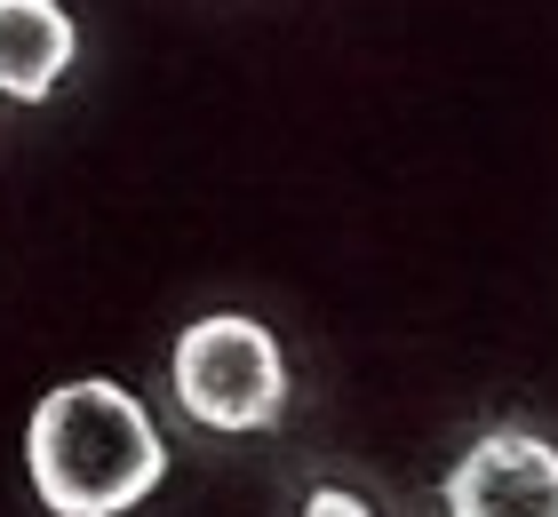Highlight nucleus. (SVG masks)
<instances>
[{
    "mask_svg": "<svg viewBox=\"0 0 558 517\" xmlns=\"http://www.w3.org/2000/svg\"><path fill=\"white\" fill-rule=\"evenodd\" d=\"M81 64V24L64 0H0V96L48 103Z\"/></svg>",
    "mask_w": 558,
    "mask_h": 517,
    "instance_id": "4",
    "label": "nucleus"
},
{
    "mask_svg": "<svg viewBox=\"0 0 558 517\" xmlns=\"http://www.w3.org/2000/svg\"><path fill=\"white\" fill-rule=\"evenodd\" d=\"M24 470H33L40 509H57V517H129L168 478V446L129 382L81 374V382H57L33 406Z\"/></svg>",
    "mask_w": 558,
    "mask_h": 517,
    "instance_id": "1",
    "label": "nucleus"
},
{
    "mask_svg": "<svg viewBox=\"0 0 558 517\" xmlns=\"http://www.w3.org/2000/svg\"><path fill=\"white\" fill-rule=\"evenodd\" d=\"M303 517H375L367 494H351V485H319L312 502H303Z\"/></svg>",
    "mask_w": 558,
    "mask_h": 517,
    "instance_id": "5",
    "label": "nucleus"
},
{
    "mask_svg": "<svg viewBox=\"0 0 558 517\" xmlns=\"http://www.w3.org/2000/svg\"><path fill=\"white\" fill-rule=\"evenodd\" d=\"M447 517H558V446L535 430H487L447 470Z\"/></svg>",
    "mask_w": 558,
    "mask_h": 517,
    "instance_id": "3",
    "label": "nucleus"
},
{
    "mask_svg": "<svg viewBox=\"0 0 558 517\" xmlns=\"http://www.w3.org/2000/svg\"><path fill=\"white\" fill-rule=\"evenodd\" d=\"M168 382L175 406L192 414L199 430L216 438H247L271 430L288 414V358H279V334L247 310H208L175 334L168 350Z\"/></svg>",
    "mask_w": 558,
    "mask_h": 517,
    "instance_id": "2",
    "label": "nucleus"
}]
</instances>
